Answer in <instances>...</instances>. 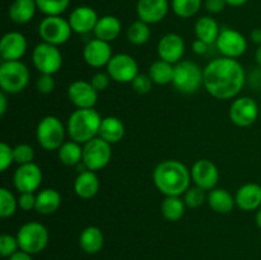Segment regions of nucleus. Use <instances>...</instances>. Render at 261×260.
<instances>
[{"mask_svg": "<svg viewBox=\"0 0 261 260\" xmlns=\"http://www.w3.org/2000/svg\"><path fill=\"white\" fill-rule=\"evenodd\" d=\"M246 82L244 66L236 59L217 58L204 68V88L217 99L234 98Z\"/></svg>", "mask_w": 261, "mask_h": 260, "instance_id": "nucleus-1", "label": "nucleus"}, {"mask_svg": "<svg viewBox=\"0 0 261 260\" xmlns=\"http://www.w3.org/2000/svg\"><path fill=\"white\" fill-rule=\"evenodd\" d=\"M190 170L177 160H166L153 171V183L165 196H181L190 188Z\"/></svg>", "mask_w": 261, "mask_h": 260, "instance_id": "nucleus-2", "label": "nucleus"}, {"mask_svg": "<svg viewBox=\"0 0 261 260\" xmlns=\"http://www.w3.org/2000/svg\"><path fill=\"white\" fill-rule=\"evenodd\" d=\"M101 122V115L94 109H76L69 116L66 132L71 140L86 144L98 137Z\"/></svg>", "mask_w": 261, "mask_h": 260, "instance_id": "nucleus-3", "label": "nucleus"}, {"mask_svg": "<svg viewBox=\"0 0 261 260\" xmlns=\"http://www.w3.org/2000/svg\"><path fill=\"white\" fill-rule=\"evenodd\" d=\"M30 83V70L20 60L0 64V88L7 94H17Z\"/></svg>", "mask_w": 261, "mask_h": 260, "instance_id": "nucleus-4", "label": "nucleus"}, {"mask_svg": "<svg viewBox=\"0 0 261 260\" xmlns=\"http://www.w3.org/2000/svg\"><path fill=\"white\" fill-rule=\"evenodd\" d=\"M172 84L181 93H195L204 86V69L194 61L181 60L175 65Z\"/></svg>", "mask_w": 261, "mask_h": 260, "instance_id": "nucleus-5", "label": "nucleus"}, {"mask_svg": "<svg viewBox=\"0 0 261 260\" xmlns=\"http://www.w3.org/2000/svg\"><path fill=\"white\" fill-rule=\"evenodd\" d=\"M66 127L56 116H45L36 127V138L43 149L58 150L65 143Z\"/></svg>", "mask_w": 261, "mask_h": 260, "instance_id": "nucleus-6", "label": "nucleus"}, {"mask_svg": "<svg viewBox=\"0 0 261 260\" xmlns=\"http://www.w3.org/2000/svg\"><path fill=\"white\" fill-rule=\"evenodd\" d=\"M19 249L31 255L43 251L48 244V231L40 222H27L17 232Z\"/></svg>", "mask_w": 261, "mask_h": 260, "instance_id": "nucleus-7", "label": "nucleus"}, {"mask_svg": "<svg viewBox=\"0 0 261 260\" xmlns=\"http://www.w3.org/2000/svg\"><path fill=\"white\" fill-rule=\"evenodd\" d=\"M71 32L73 30H71L69 20L64 19L61 15L45 17L38 25V35L42 38L43 42L55 46H60L68 42Z\"/></svg>", "mask_w": 261, "mask_h": 260, "instance_id": "nucleus-8", "label": "nucleus"}, {"mask_svg": "<svg viewBox=\"0 0 261 260\" xmlns=\"http://www.w3.org/2000/svg\"><path fill=\"white\" fill-rule=\"evenodd\" d=\"M32 63L40 74L54 75L63 66V55L58 46L42 41L33 48Z\"/></svg>", "mask_w": 261, "mask_h": 260, "instance_id": "nucleus-9", "label": "nucleus"}, {"mask_svg": "<svg viewBox=\"0 0 261 260\" xmlns=\"http://www.w3.org/2000/svg\"><path fill=\"white\" fill-rule=\"evenodd\" d=\"M112 158L111 144L102 138L96 137L83 144V161L87 170L99 171L106 167Z\"/></svg>", "mask_w": 261, "mask_h": 260, "instance_id": "nucleus-10", "label": "nucleus"}, {"mask_svg": "<svg viewBox=\"0 0 261 260\" xmlns=\"http://www.w3.org/2000/svg\"><path fill=\"white\" fill-rule=\"evenodd\" d=\"M107 73L117 83H132L139 74L137 60L129 54H116L107 64Z\"/></svg>", "mask_w": 261, "mask_h": 260, "instance_id": "nucleus-11", "label": "nucleus"}, {"mask_svg": "<svg viewBox=\"0 0 261 260\" xmlns=\"http://www.w3.org/2000/svg\"><path fill=\"white\" fill-rule=\"evenodd\" d=\"M216 47L222 56L229 59H237L245 54L247 48V40L245 36L233 28L224 27L219 32Z\"/></svg>", "mask_w": 261, "mask_h": 260, "instance_id": "nucleus-12", "label": "nucleus"}, {"mask_svg": "<svg viewBox=\"0 0 261 260\" xmlns=\"http://www.w3.org/2000/svg\"><path fill=\"white\" fill-rule=\"evenodd\" d=\"M259 116V106L257 102L251 97H239L229 107V120L236 126L247 127L251 126Z\"/></svg>", "mask_w": 261, "mask_h": 260, "instance_id": "nucleus-13", "label": "nucleus"}, {"mask_svg": "<svg viewBox=\"0 0 261 260\" xmlns=\"http://www.w3.org/2000/svg\"><path fill=\"white\" fill-rule=\"evenodd\" d=\"M42 170L35 162L18 166L13 176V184L19 193H35L42 184Z\"/></svg>", "mask_w": 261, "mask_h": 260, "instance_id": "nucleus-14", "label": "nucleus"}, {"mask_svg": "<svg viewBox=\"0 0 261 260\" xmlns=\"http://www.w3.org/2000/svg\"><path fill=\"white\" fill-rule=\"evenodd\" d=\"M191 180L195 186H199L203 190L211 191L216 189L219 180L218 167L214 162L209 160H198L190 170Z\"/></svg>", "mask_w": 261, "mask_h": 260, "instance_id": "nucleus-15", "label": "nucleus"}, {"mask_svg": "<svg viewBox=\"0 0 261 260\" xmlns=\"http://www.w3.org/2000/svg\"><path fill=\"white\" fill-rule=\"evenodd\" d=\"M68 98L76 109H94L98 99V92L91 82L74 81L68 87Z\"/></svg>", "mask_w": 261, "mask_h": 260, "instance_id": "nucleus-16", "label": "nucleus"}, {"mask_svg": "<svg viewBox=\"0 0 261 260\" xmlns=\"http://www.w3.org/2000/svg\"><path fill=\"white\" fill-rule=\"evenodd\" d=\"M28 43L24 35L17 31L7 32L0 41V56L3 61L20 60L27 51Z\"/></svg>", "mask_w": 261, "mask_h": 260, "instance_id": "nucleus-17", "label": "nucleus"}, {"mask_svg": "<svg viewBox=\"0 0 261 260\" xmlns=\"http://www.w3.org/2000/svg\"><path fill=\"white\" fill-rule=\"evenodd\" d=\"M157 50L161 60H165L176 65L184 58L185 41L177 33H167L160 40Z\"/></svg>", "mask_w": 261, "mask_h": 260, "instance_id": "nucleus-18", "label": "nucleus"}, {"mask_svg": "<svg viewBox=\"0 0 261 260\" xmlns=\"http://www.w3.org/2000/svg\"><path fill=\"white\" fill-rule=\"evenodd\" d=\"M112 56L114 54H112L110 42L98 40V38L91 40L83 48L84 61L92 68L99 69L102 66H107Z\"/></svg>", "mask_w": 261, "mask_h": 260, "instance_id": "nucleus-19", "label": "nucleus"}, {"mask_svg": "<svg viewBox=\"0 0 261 260\" xmlns=\"http://www.w3.org/2000/svg\"><path fill=\"white\" fill-rule=\"evenodd\" d=\"M98 19L99 17L97 15L96 10L91 7H87V5L76 7L68 18L73 32L79 33V35L93 32Z\"/></svg>", "mask_w": 261, "mask_h": 260, "instance_id": "nucleus-20", "label": "nucleus"}, {"mask_svg": "<svg viewBox=\"0 0 261 260\" xmlns=\"http://www.w3.org/2000/svg\"><path fill=\"white\" fill-rule=\"evenodd\" d=\"M168 9V0H138L137 3L138 18L148 24H155L165 19Z\"/></svg>", "mask_w": 261, "mask_h": 260, "instance_id": "nucleus-21", "label": "nucleus"}, {"mask_svg": "<svg viewBox=\"0 0 261 260\" xmlns=\"http://www.w3.org/2000/svg\"><path fill=\"white\" fill-rule=\"evenodd\" d=\"M234 200L241 211H257L261 206V186L255 183L245 184L237 190Z\"/></svg>", "mask_w": 261, "mask_h": 260, "instance_id": "nucleus-22", "label": "nucleus"}, {"mask_svg": "<svg viewBox=\"0 0 261 260\" xmlns=\"http://www.w3.org/2000/svg\"><path fill=\"white\" fill-rule=\"evenodd\" d=\"M74 191L82 199H92L99 191V178L94 171L86 170L79 172L74 181Z\"/></svg>", "mask_w": 261, "mask_h": 260, "instance_id": "nucleus-23", "label": "nucleus"}, {"mask_svg": "<svg viewBox=\"0 0 261 260\" xmlns=\"http://www.w3.org/2000/svg\"><path fill=\"white\" fill-rule=\"evenodd\" d=\"M61 205V195L55 189H43L36 194V209L41 216L54 214Z\"/></svg>", "mask_w": 261, "mask_h": 260, "instance_id": "nucleus-24", "label": "nucleus"}, {"mask_svg": "<svg viewBox=\"0 0 261 260\" xmlns=\"http://www.w3.org/2000/svg\"><path fill=\"white\" fill-rule=\"evenodd\" d=\"M37 9L36 0H14L10 4L8 14L15 24H25L33 19Z\"/></svg>", "mask_w": 261, "mask_h": 260, "instance_id": "nucleus-25", "label": "nucleus"}, {"mask_svg": "<svg viewBox=\"0 0 261 260\" xmlns=\"http://www.w3.org/2000/svg\"><path fill=\"white\" fill-rule=\"evenodd\" d=\"M93 33L94 37L98 40L111 42L121 33V22L115 15H103L97 22Z\"/></svg>", "mask_w": 261, "mask_h": 260, "instance_id": "nucleus-26", "label": "nucleus"}, {"mask_svg": "<svg viewBox=\"0 0 261 260\" xmlns=\"http://www.w3.org/2000/svg\"><path fill=\"white\" fill-rule=\"evenodd\" d=\"M209 206L212 211L217 212L219 214H228L233 211L234 205H236V200H234L233 195L229 193L226 189H213L209 191L208 196H206Z\"/></svg>", "mask_w": 261, "mask_h": 260, "instance_id": "nucleus-27", "label": "nucleus"}, {"mask_svg": "<svg viewBox=\"0 0 261 260\" xmlns=\"http://www.w3.org/2000/svg\"><path fill=\"white\" fill-rule=\"evenodd\" d=\"M125 125L119 117L106 116L102 119L98 137L110 144H116L124 138Z\"/></svg>", "mask_w": 261, "mask_h": 260, "instance_id": "nucleus-28", "label": "nucleus"}, {"mask_svg": "<svg viewBox=\"0 0 261 260\" xmlns=\"http://www.w3.org/2000/svg\"><path fill=\"white\" fill-rule=\"evenodd\" d=\"M194 31H195V36L198 40L204 41L208 45H216L221 28H219L218 22L213 17L204 15L196 20Z\"/></svg>", "mask_w": 261, "mask_h": 260, "instance_id": "nucleus-29", "label": "nucleus"}, {"mask_svg": "<svg viewBox=\"0 0 261 260\" xmlns=\"http://www.w3.org/2000/svg\"><path fill=\"white\" fill-rule=\"evenodd\" d=\"M105 244L103 232L96 226H89L82 231L79 236V245L87 254H97L102 250Z\"/></svg>", "mask_w": 261, "mask_h": 260, "instance_id": "nucleus-30", "label": "nucleus"}, {"mask_svg": "<svg viewBox=\"0 0 261 260\" xmlns=\"http://www.w3.org/2000/svg\"><path fill=\"white\" fill-rule=\"evenodd\" d=\"M59 160L63 165L69 167H76L83 161V147L81 143L69 140L58 149Z\"/></svg>", "mask_w": 261, "mask_h": 260, "instance_id": "nucleus-31", "label": "nucleus"}, {"mask_svg": "<svg viewBox=\"0 0 261 260\" xmlns=\"http://www.w3.org/2000/svg\"><path fill=\"white\" fill-rule=\"evenodd\" d=\"M148 74H149L154 84L166 86V84L172 83L173 74H175V65L160 59V60L154 61L149 66V73Z\"/></svg>", "mask_w": 261, "mask_h": 260, "instance_id": "nucleus-32", "label": "nucleus"}, {"mask_svg": "<svg viewBox=\"0 0 261 260\" xmlns=\"http://www.w3.org/2000/svg\"><path fill=\"white\" fill-rule=\"evenodd\" d=\"M185 201L180 196H166L161 204L162 216L170 222H177L185 214Z\"/></svg>", "mask_w": 261, "mask_h": 260, "instance_id": "nucleus-33", "label": "nucleus"}, {"mask_svg": "<svg viewBox=\"0 0 261 260\" xmlns=\"http://www.w3.org/2000/svg\"><path fill=\"white\" fill-rule=\"evenodd\" d=\"M126 36L129 42L133 43V45H144V43H147L150 38L149 24L140 19L135 20V22H133L132 24L129 25V28H127Z\"/></svg>", "mask_w": 261, "mask_h": 260, "instance_id": "nucleus-34", "label": "nucleus"}, {"mask_svg": "<svg viewBox=\"0 0 261 260\" xmlns=\"http://www.w3.org/2000/svg\"><path fill=\"white\" fill-rule=\"evenodd\" d=\"M203 0H172L173 13L180 18H191L200 10Z\"/></svg>", "mask_w": 261, "mask_h": 260, "instance_id": "nucleus-35", "label": "nucleus"}, {"mask_svg": "<svg viewBox=\"0 0 261 260\" xmlns=\"http://www.w3.org/2000/svg\"><path fill=\"white\" fill-rule=\"evenodd\" d=\"M18 208V198H15L14 194L7 188L0 189V217L9 218L14 216Z\"/></svg>", "mask_w": 261, "mask_h": 260, "instance_id": "nucleus-36", "label": "nucleus"}, {"mask_svg": "<svg viewBox=\"0 0 261 260\" xmlns=\"http://www.w3.org/2000/svg\"><path fill=\"white\" fill-rule=\"evenodd\" d=\"M37 9L45 17L48 15H61L68 9L70 0H36Z\"/></svg>", "mask_w": 261, "mask_h": 260, "instance_id": "nucleus-37", "label": "nucleus"}, {"mask_svg": "<svg viewBox=\"0 0 261 260\" xmlns=\"http://www.w3.org/2000/svg\"><path fill=\"white\" fill-rule=\"evenodd\" d=\"M205 199V190H203L199 186L189 188L186 193L184 194V201H185L186 206H189V208H199V206L203 205Z\"/></svg>", "mask_w": 261, "mask_h": 260, "instance_id": "nucleus-38", "label": "nucleus"}, {"mask_svg": "<svg viewBox=\"0 0 261 260\" xmlns=\"http://www.w3.org/2000/svg\"><path fill=\"white\" fill-rule=\"evenodd\" d=\"M13 154H14V162L18 166L27 165L35 160V150L30 144H25V143L15 145L13 148Z\"/></svg>", "mask_w": 261, "mask_h": 260, "instance_id": "nucleus-39", "label": "nucleus"}, {"mask_svg": "<svg viewBox=\"0 0 261 260\" xmlns=\"http://www.w3.org/2000/svg\"><path fill=\"white\" fill-rule=\"evenodd\" d=\"M19 244H18L17 236L3 233L0 236V255L3 257H9L18 251Z\"/></svg>", "mask_w": 261, "mask_h": 260, "instance_id": "nucleus-40", "label": "nucleus"}, {"mask_svg": "<svg viewBox=\"0 0 261 260\" xmlns=\"http://www.w3.org/2000/svg\"><path fill=\"white\" fill-rule=\"evenodd\" d=\"M153 81L149 74H138L134 81L132 82V87L138 94H147L152 89Z\"/></svg>", "mask_w": 261, "mask_h": 260, "instance_id": "nucleus-41", "label": "nucleus"}, {"mask_svg": "<svg viewBox=\"0 0 261 260\" xmlns=\"http://www.w3.org/2000/svg\"><path fill=\"white\" fill-rule=\"evenodd\" d=\"M14 162V154H13V148L8 143H0V171L4 172L12 166Z\"/></svg>", "mask_w": 261, "mask_h": 260, "instance_id": "nucleus-42", "label": "nucleus"}, {"mask_svg": "<svg viewBox=\"0 0 261 260\" xmlns=\"http://www.w3.org/2000/svg\"><path fill=\"white\" fill-rule=\"evenodd\" d=\"M36 88L40 93L42 94H50L55 89V79L54 75H48V74H41L36 81Z\"/></svg>", "mask_w": 261, "mask_h": 260, "instance_id": "nucleus-43", "label": "nucleus"}, {"mask_svg": "<svg viewBox=\"0 0 261 260\" xmlns=\"http://www.w3.org/2000/svg\"><path fill=\"white\" fill-rule=\"evenodd\" d=\"M110 81H111V76L109 75V73L98 71L92 76L91 83L97 92H103L110 86Z\"/></svg>", "mask_w": 261, "mask_h": 260, "instance_id": "nucleus-44", "label": "nucleus"}, {"mask_svg": "<svg viewBox=\"0 0 261 260\" xmlns=\"http://www.w3.org/2000/svg\"><path fill=\"white\" fill-rule=\"evenodd\" d=\"M18 206L24 212H31L36 209L35 193H19L18 196Z\"/></svg>", "mask_w": 261, "mask_h": 260, "instance_id": "nucleus-45", "label": "nucleus"}, {"mask_svg": "<svg viewBox=\"0 0 261 260\" xmlns=\"http://www.w3.org/2000/svg\"><path fill=\"white\" fill-rule=\"evenodd\" d=\"M226 0H205V9L212 14L222 13L226 8Z\"/></svg>", "mask_w": 261, "mask_h": 260, "instance_id": "nucleus-46", "label": "nucleus"}, {"mask_svg": "<svg viewBox=\"0 0 261 260\" xmlns=\"http://www.w3.org/2000/svg\"><path fill=\"white\" fill-rule=\"evenodd\" d=\"M209 46L211 45H208V43L204 42V41L196 38L193 42V45H191V48H193V53H195L196 55H204V54L208 53Z\"/></svg>", "mask_w": 261, "mask_h": 260, "instance_id": "nucleus-47", "label": "nucleus"}, {"mask_svg": "<svg viewBox=\"0 0 261 260\" xmlns=\"http://www.w3.org/2000/svg\"><path fill=\"white\" fill-rule=\"evenodd\" d=\"M8 260H33V259H32V255L31 254L23 251V250H18L15 254H13L12 256L8 257Z\"/></svg>", "mask_w": 261, "mask_h": 260, "instance_id": "nucleus-48", "label": "nucleus"}, {"mask_svg": "<svg viewBox=\"0 0 261 260\" xmlns=\"http://www.w3.org/2000/svg\"><path fill=\"white\" fill-rule=\"evenodd\" d=\"M8 107V97L5 92H0V116H4Z\"/></svg>", "mask_w": 261, "mask_h": 260, "instance_id": "nucleus-49", "label": "nucleus"}, {"mask_svg": "<svg viewBox=\"0 0 261 260\" xmlns=\"http://www.w3.org/2000/svg\"><path fill=\"white\" fill-rule=\"evenodd\" d=\"M250 37H251L252 42L261 45V28H255V30H252Z\"/></svg>", "mask_w": 261, "mask_h": 260, "instance_id": "nucleus-50", "label": "nucleus"}, {"mask_svg": "<svg viewBox=\"0 0 261 260\" xmlns=\"http://www.w3.org/2000/svg\"><path fill=\"white\" fill-rule=\"evenodd\" d=\"M249 2V0H226L227 5H229V7H242V5H245L246 3Z\"/></svg>", "mask_w": 261, "mask_h": 260, "instance_id": "nucleus-51", "label": "nucleus"}, {"mask_svg": "<svg viewBox=\"0 0 261 260\" xmlns=\"http://www.w3.org/2000/svg\"><path fill=\"white\" fill-rule=\"evenodd\" d=\"M255 60H256L257 65L261 68V45L257 46L256 51H255Z\"/></svg>", "mask_w": 261, "mask_h": 260, "instance_id": "nucleus-52", "label": "nucleus"}, {"mask_svg": "<svg viewBox=\"0 0 261 260\" xmlns=\"http://www.w3.org/2000/svg\"><path fill=\"white\" fill-rule=\"evenodd\" d=\"M255 222H256L257 227L261 228V206L256 211V216H255Z\"/></svg>", "mask_w": 261, "mask_h": 260, "instance_id": "nucleus-53", "label": "nucleus"}]
</instances>
